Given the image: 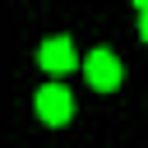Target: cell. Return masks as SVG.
<instances>
[{"label": "cell", "instance_id": "obj_1", "mask_svg": "<svg viewBox=\"0 0 148 148\" xmlns=\"http://www.w3.org/2000/svg\"><path fill=\"white\" fill-rule=\"evenodd\" d=\"M83 79H88L97 92H116L125 74H120V60H116L111 51H102V46H97V51H88V56H83Z\"/></svg>", "mask_w": 148, "mask_h": 148}, {"label": "cell", "instance_id": "obj_2", "mask_svg": "<svg viewBox=\"0 0 148 148\" xmlns=\"http://www.w3.org/2000/svg\"><path fill=\"white\" fill-rule=\"evenodd\" d=\"M32 111H37V120H46V125H65V120L74 116V97H69L60 83H46V88H37Z\"/></svg>", "mask_w": 148, "mask_h": 148}, {"label": "cell", "instance_id": "obj_3", "mask_svg": "<svg viewBox=\"0 0 148 148\" xmlns=\"http://www.w3.org/2000/svg\"><path fill=\"white\" fill-rule=\"evenodd\" d=\"M37 65H42L46 74H69V69H74V42H69V37H46V42L37 46Z\"/></svg>", "mask_w": 148, "mask_h": 148}, {"label": "cell", "instance_id": "obj_4", "mask_svg": "<svg viewBox=\"0 0 148 148\" xmlns=\"http://www.w3.org/2000/svg\"><path fill=\"white\" fill-rule=\"evenodd\" d=\"M139 37L148 42V14H139Z\"/></svg>", "mask_w": 148, "mask_h": 148}, {"label": "cell", "instance_id": "obj_5", "mask_svg": "<svg viewBox=\"0 0 148 148\" xmlns=\"http://www.w3.org/2000/svg\"><path fill=\"white\" fill-rule=\"evenodd\" d=\"M134 5H139V14H148V0H134Z\"/></svg>", "mask_w": 148, "mask_h": 148}]
</instances>
